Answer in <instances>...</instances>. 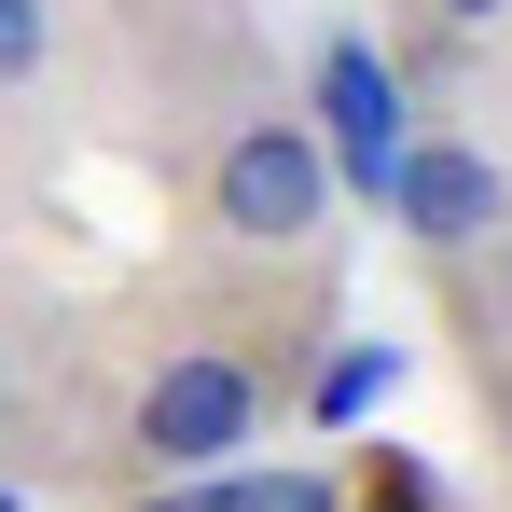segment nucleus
I'll use <instances>...</instances> for the list:
<instances>
[{"mask_svg": "<svg viewBox=\"0 0 512 512\" xmlns=\"http://www.w3.org/2000/svg\"><path fill=\"white\" fill-rule=\"evenodd\" d=\"M250 429H263V374L236 346H167L125 402V443L153 471H222V457H250Z\"/></svg>", "mask_w": 512, "mask_h": 512, "instance_id": "obj_1", "label": "nucleus"}, {"mask_svg": "<svg viewBox=\"0 0 512 512\" xmlns=\"http://www.w3.org/2000/svg\"><path fill=\"white\" fill-rule=\"evenodd\" d=\"M208 222H222L236 250H305V236L333 222V153H319V125H291V111L236 125L222 167H208Z\"/></svg>", "mask_w": 512, "mask_h": 512, "instance_id": "obj_2", "label": "nucleus"}, {"mask_svg": "<svg viewBox=\"0 0 512 512\" xmlns=\"http://www.w3.org/2000/svg\"><path fill=\"white\" fill-rule=\"evenodd\" d=\"M388 222H402L416 250H485V236L512 222L499 153H471V139H402V167H388Z\"/></svg>", "mask_w": 512, "mask_h": 512, "instance_id": "obj_3", "label": "nucleus"}, {"mask_svg": "<svg viewBox=\"0 0 512 512\" xmlns=\"http://www.w3.org/2000/svg\"><path fill=\"white\" fill-rule=\"evenodd\" d=\"M402 70L374 56V42H319V153H333V194L360 180V194H388V167H402Z\"/></svg>", "mask_w": 512, "mask_h": 512, "instance_id": "obj_4", "label": "nucleus"}, {"mask_svg": "<svg viewBox=\"0 0 512 512\" xmlns=\"http://www.w3.org/2000/svg\"><path fill=\"white\" fill-rule=\"evenodd\" d=\"M56 56V0H0V84H28Z\"/></svg>", "mask_w": 512, "mask_h": 512, "instance_id": "obj_5", "label": "nucleus"}, {"mask_svg": "<svg viewBox=\"0 0 512 512\" xmlns=\"http://www.w3.org/2000/svg\"><path fill=\"white\" fill-rule=\"evenodd\" d=\"M374 388H388V346H346V360H333V388H319V416H360Z\"/></svg>", "mask_w": 512, "mask_h": 512, "instance_id": "obj_6", "label": "nucleus"}, {"mask_svg": "<svg viewBox=\"0 0 512 512\" xmlns=\"http://www.w3.org/2000/svg\"><path fill=\"white\" fill-rule=\"evenodd\" d=\"M429 14H443V28H499L512 0H429Z\"/></svg>", "mask_w": 512, "mask_h": 512, "instance_id": "obj_7", "label": "nucleus"}, {"mask_svg": "<svg viewBox=\"0 0 512 512\" xmlns=\"http://www.w3.org/2000/svg\"><path fill=\"white\" fill-rule=\"evenodd\" d=\"M499 305H512V222H499Z\"/></svg>", "mask_w": 512, "mask_h": 512, "instance_id": "obj_8", "label": "nucleus"}]
</instances>
